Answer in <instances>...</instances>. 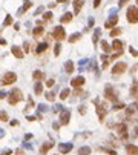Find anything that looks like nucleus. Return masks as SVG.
Returning a JSON list of instances; mask_svg holds the SVG:
<instances>
[{
  "label": "nucleus",
  "instance_id": "obj_29",
  "mask_svg": "<svg viewBox=\"0 0 138 155\" xmlns=\"http://www.w3.org/2000/svg\"><path fill=\"white\" fill-rule=\"evenodd\" d=\"M69 94H71V92H69V89H63V91L60 92V98H62V100H66V98L69 97Z\"/></svg>",
  "mask_w": 138,
  "mask_h": 155
},
{
  "label": "nucleus",
  "instance_id": "obj_41",
  "mask_svg": "<svg viewBox=\"0 0 138 155\" xmlns=\"http://www.w3.org/2000/svg\"><path fill=\"white\" fill-rule=\"evenodd\" d=\"M31 108H34V101H32V100H29V101H28V106H26V109H31Z\"/></svg>",
  "mask_w": 138,
  "mask_h": 155
},
{
  "label": "nucleus",
  "instance_id": "obj_40",
  "mask_svg": "<svg viewBox=\"0 0 138 155\" xmlns=\"http://www.w3.org/2000/svg\"><path fill=\"white\" fill-rule=\"evenodd\" d=\"M23 51H25V52H29V43H25L23 45Z\"/></svg>",
  "mask_w": 138,
  "mask_h": 155
},
{
  "label": "nucleus",
  "instance_id": "obj_32",
  "mask_svg": "<svg viewBox=\"0 0 138 155\" xmlns=\"http://www.w3.org/2000/svg\"><path fill=\"white\" fill-rule=\"evenodd\" d=\"M80 37H81L80 34H75V35H72V37H69V43H74V42H77Z\"/></svg>",
  "mask_w": 138,
  "mask_h": 155
},
{
  "label": "nucleus",
  "instance_id": "obj_46",
  "mask_svg": "<svg viewBox=\"0 0 138 155\" xmlns=\"http://www.w3.org/2000/svg\"><path fill=\"white\" fill-rule=\"evenodd\" d=\"M126 2H128V0H120V6H123L124 3H126Z\"/></svg>",
  "mask_w": 138,
  "mask_h": 155
},
{
  "label": "nucleus",
  "instance_id": "obj_49",
  "mask_svg": "<svg viewBox=\"0 0 138 155\" xmlns=\"http://www.w3.org/2000/svg\"><path fill=\"white\" fill-rule=\"evenodd\" d=\"M136 3H138V0H136Z\"/></svg>",
  "mask_w": 138,
  "mask_h": 155
},
{
  "label": "nucleus",
  "instance_id": "obj_43",
  "mask_svg": "<svg viewBox=\"0 0 138 155\" xmlns=\"http://www.w3.org/2000/svg\"><path fill=\"white\" fill-rule=\"evenodd\" d=\"M129 51H130V54H132L134 57H138V52H136V51H135V49H132V48H129Z\"/></svg>",
  "mask_w": 138,
  "mask_h": 155
},
{
  "label": "nucleus",
  "instance_id": "obj_44",
  "mask_svg": "<svg viewBox=\"0 0 138 155\" xmlns=\"http://www.w3.org/2000/svg\"><path fill=\"white\" fill-rule=\"evenodd\" d=\"M100 2H101V0H95V2H94V8H98V6H100Z\"/></svg>",
  "mask_w": 138,
  "mask_h": 155
},
{
  "label": "nucleus",
  "instance_id": "obj_25",
  "mask_svg": "<svg viewBox=\"0 0 138 155\" xmlns=\"http://www.w3.org/2000/svg\"><path fill=\"white\" fill-rule=\"evenodd\" d=\"M64 69H66V72H68V74L74 72V63H72V61H66V64H64Z\"/></svg>",
  "mask_w": 138,
  "mask_h": 155
},
{
  "label": "nucleus",
  "instance_id": "obj_39",
  "mask_svg": "<svg viewBox=\"0 0 138 155\" xmlns=\"http://www.w3.org/2000/svg\"><path fill=\"white\" fill-rule=\"evenodd\" d=\"M124 108V105H123V103H120V105H115L114 106V111H120V109H123Z\"/></svg>",
  "mask_w": 138,
  "mask_h": 155
},
{
  "label": "nucleus",
  "instance_id": "obj_3",
  "mask_svg": "<svg viewBox=\"0 0 138 155\" xmlns=\"http://www.w3.org/2000/svg\"><path fill=\"white\" fill-rule=\"evenodd\" d=\"M94 103L97 105V114H98V120L103 123L104 121V117H106V112H107V106H106V103L103 101V103H100L98 100H94Z\"/></svg>",
  "mask_w": 138,
  "mask_h": 155
},
{
  "label": "nucleus",
  "instance_id": "obj_14",
  "mask_svg": "<svg viewBox=\"0 0 138 155\" xmlns=\"http://www.w3.org/2000/svg\"><path fill=\"white\" fill-rule=\"evenodd\" d=\"M126 152H128L129 155H138V146H135V145H128V146H126Z\"/></svg>",
  "mask_w": 138,
  "mask_h": 155
},
{
  "label": "nucleus",
  "instance_id": "obj_19",
  "mask_svg": "<svg viewBox=\"0 0 138 155\" xmlns=\"http://www.w3.org/2000/svg\"><path fill=\"white\" fill-rule=\"evenodd\" d=\"M52 146H54L52 143H45L43 146L40 148V155H46V152H48V151H49Z\"/></svg>",
  "mask_w": 138,
  "mask_h": 155
},
{
  "label": "nucleus",
  "instance_id": "obj_24",
  "mask_svg": "<svg viewBox=\"0 0 138 155\" xmlns=\"http://www.w3.org/2000/svg\"><path fill=\"white\" fill-rule=\"evenodd\" d=\"M112 49H114V51H123V43H121L120 40H114Z\"/></svg>",
  "mask_w": 138,
  "mask_h": 155
},
{
  "label": "nucleus",
  "instance_id": "obj_28",
  "mask_svg": "<svg viewBox=\"0 0 138 155\" xmlns=\"http://www.w3.org/2000/svg\"><path fill=\"white\" fill-rule=\"evenodd\" d=\"M29 6H31V2H29V0H25V5H23V8H22V11H20V14L26 12L28 9H29Z\"/></svg>",
  "mask_w": 138,
  "mask_h": 155
},
{
  "label": "nucleus",
  "instance_id": "obj_31",
  "mask_svg": "<svg viewBox=\"0 0 138 155\" xmlns=\"http://www.w3.org/2000/svg\"><path fill=\"white\" fill-rule=\"evenodd\" d=\"M120 34H121V29H120V28H115V29L110 31V34H109V35L115 38V37H117V35H120Z\"/></svg>",
  "mask_w": 138,
  "mask_h": 155
},
{
  "label": "nucleus",
  "instance_id": "obj_17",
  "mask_svg": "<svg viewBox=\"0 0 138 155\" xmlns=\"http://www.w3.org/2000/svg\"><path fill=\"white\" fill-rule=\"evenodd\" d=\"M32 79H34L35 82H40V80L45 79V74L41 72V71H34V72H32Z\"/></svg>",
  "mask_w": 138,
  "mask_h": 155
},
{
  "label": "nucleus",
  "instance_id": "obj_36",
  "mask_svg": "<svg viewBox=\"0 0 138 155\" xmlns=\"http://www.w3.org/2000/svg\"><path fill=\"white\" fill-rule=\"evenodd\" d=\"M11 23H12V17H11V16H6V19H5V23H3V25H5V26H8V25H11Z\"/></svg>",
  "mask_w": 138,
  "mask_h": 155
},
{
  "label": "nucleus",
  "instance_id": "obj_10",
  "mask_svg": "<svg viewBox=\"0 0 138 155\" xmlns=\"http://www.w3.org/2000/svg\"><path fill=\"white\" fill-rule=\"evenodd\" d=\"M69 118H71V112L66 111V109H62V115H60V124H68L69 123Z\"/></svg>",
  "mask_w": 138,
  "mask_h": 155
},
{
  "label": "nucleus",
  "instance_id": "obj_13",
  "mask_svg": "<svg viewBox=\"0 0 138 155\" xmlns=\"http://www.w3.org/2000/svg\"><path fill=\"white\" fill-rule=\"evenodd\" d=\"M117 22H118V16H112V17H110V19L104 23V28H112V26H115Z\"/></svg>",
  "mask_w": 138,
  "mask_h": 155
},
{
  "label": "nucleus",
  "instance_id": "obj_37",
  "mask_svg": "<svg viewBox=\"0 0 138 155\" xmlns=\"http://www.w3.org/2000/svg\"><path fill=\"white\" fill-rule=\"evenodd\" d=\"M78 112H80L81 115H85V114H86V106H85V105L80 106V108H78Z\"/></svg>",
  "mask_w": 138,
  "mask_h": 155
},
{
  "label": "nucleus",
  "instance_id": "obj_35",
  "mask_svg": "<svg viewBox=\"0 0 138 155\" xmlns=\"http://www.w3.org/2000/svg\"><path fill=\"white\" fill-rule=\"evenodd\" d=\"M52 19V12H46V14H43V20L45 22H48V20H51Z\"/></svg>",
  "mask_w": 138,
  "mask_h": 155
},
{
  "label": "nucleus",
  "instance_id": "obj_38",
  "mask_svg": "<svg viewBox=\"0 0 138 155\" xmlns=\"http://www.w3.org/2000/svg\"><path fill=\"white\" fill-rule=\"evenodd\" d=\"M54 85H55V82H54V80H52V79H49V80H48V82H46V86H48V88H52V86H54Z\"/></svg>",
  "mask_w": 138,
  "mask_h": 155
},
{
  "label": "nucleus",
  "instance_id": "obj_18",
  "mask_svg": "<svg viewBox=\"0 0 138 155\" xmlns=\"http://www.w3.org/2000/svg\"><path fill=\"white\" fill-rule=\"evenodd\" d=\"M46 49H48V43H46V42H45V43H40V45L37 46V49H35V54L40 55L41 52H45Z\"/></svg>",
  "mask_w": 138,
  "mask_h": 155
},
{
  "label": "nucleus",
  "instance_id": "obj_48",
  "mask_svg": "<svg viewBox=\"0 0 138 155\" xmlns=\"http://www.w3.org/2000/svg\"><path fill=\"white\" fill-rule=\"evenodd\" d=\"M58 3H64V2H68V0H57Z\"/></svg>",
  "mask_w": 138,
  "mask_h": 155
},
{
  "label": "nucleus",
  "instance_id": "obj_26",
  "mask_svg": "<svg viewBox=\"0 0 138 155\" xmlns=\"http://www.w3.org/2000/svg\"><path fill=\"white\" fill-rule=\"evenodd\" d=\"M89 154H91V148H88V146H83L78 151V155H89Z\"/></svg>",
  "mask_w": 138,
  "mask_h": 155
},
{
  "label": "nucleus",
  "instance_id": "obj_11",
  "mask_svg": "<svg viewBox=\"0 0 138 155\" xmlns=\"http://www.w3.org/2000/svg\"><path fill=\"white\" fill-rule=\"evenodd\" d=\"M58 151H60L62 154H68V152L72 151V145H71V143H60V145H58Z\"/></svg>",
  "mask_w": 138,
  "mask_h": 155
},
{
  "label": "nucleus",
  "instance_id": "obj_1",
  "mask_svg": "<svg viewBox=\"0 0 138 155\" xmlns=\"http://www.w3.org/2000/svg\"><path fill=\"white\" fill-rule=\"evenodd\" d=\"M22 100H23V94H22L20 89H12V91L9 92V95H8V103L12 105V106L19 105Z\"/></svg>",
  "mask_w": 138,
  "mask_h": 155
},
{
  "label": "nucleus",
  "instance_id": "obj_45",
  "mask_svg": "<svg viewBox=\"0 0 138 155\" xmlns=\"http://www.w3.org/2000/svg\"><path fill=\"white\" fill-rule=\"evenodd\" d=\"M16 155H23V151H19V149H17V151H16Z\"/></svg>",
  "mask_w": 138,
  "mask_h": 155
},
{
  "label": "nucleus",
  "instance_id": "obj_30",
  "mask_svg": "<svg viewBox=\"0 0 138 155\" xmlns=\"http://www.w3.org/2000/svg\"><path fill=\"white\" fill-rule=\"evenodd\" d=\"M101 49L104 51V52H110V49H112V46H109L106 42H101Z\"/></svg>",
  "mask_w": 138,
  "mask_h": 155
},
{
  "label": "nucleus",
  "instance_id": "obj_9",
  "mask_svg": "<svg viewBox=\"0 0 138 155\" xmlns=\"http://www.w3.org/2000/svg\"><path fill=\"white\" fill-rule=\"evenodd\" d=\"M126 69H128V64L121 61V63H117L115 66L112 68V74H114V75H120V74H123Z\"/></svg>",
  "mask_w": 138,
  "mask_h": 155
},
{
  "label": "nucleus",
  "instance_id": "obj_23",
  "mask_svg": "<svg viewBox=\"0 0 138 155\" xmlns=\"http://www.w3.org/2000/svg\"><path fill=\"white\" fill-rule=\"evenodd\" d=\"M136 94H138V82L134 80V85H132V89H130V95L136 97Z\"/></svg>",
  "mask_w": 138,
  "mask_h": 155
},
{
  "label": "nucleus",
  "instance_id": "obj_20",
  "mask_svg": "<svg viewBox=\"0 0 138 155\" xmlns=\"http://www.w3.org/2000/svg\"><path fill=\"white\" fill-rule=\"evenodd\" d=\"M71 20H72V14H71V12H66V14H63L62 19H60L62 23H69Z\"/></svg>",
  "mask_w": 138,
  "mask_h": 155
},
{
  "label": "nucleus",
  "instance_id": "obj_47",
  "mask_svg": "<svg viewBox=\"0 0 138 155\" xmlns=\"http://www.w3.org/2000/svg\"><path fill=\"white\" fill-rule=\"evenodd\" d=\"M136 135H138V127L135 129V134H134V137H136Z\"/></svg>",
  "mask_w": 138,
  "mask_h": 155
},
{
  "label": "nucleus",
  "instance_id": "obj_8",
  "mask_svg": "<svg viewBox=\"0 0 138 155\" xmlns=\"http://www.w3.org/2000/svg\"><path fill=\"white\" fill-rule=\"evenodd\" d=\"M104 97H106L107 100H110V101H115V100H117V94L114 92V88L110 86V85H107L106 89H104Z\"/></svg>",
  "mask_w": 138,
  "mask_h": 155
},
{
  "label": "nucleus",
  "instance_id": "obj_4",
  "mask_svg": "<svg viewBox=\"0 0 138 155\" xmlns=\"http://www.w3.org/2000/svg\"><path fill=\"white\" fill-rule=\"evenodd\" d=\"M126 115H128L129 121H136L138 120V106L136 105H130L126 109Z\"/></svg>",
  "mask_w": 138,
  "mask_h": 155
},
{
  "label": "nucleus",
  "instance_id": "obj_5",
  "mask_svg": "<svg viewBox=\"0 0 138 155\" xmlns=\"http://www.w3.org/2000/svg\"><path fill=\"white\" fill-rule=\"evenodd\" d=\"M52 37H54L57 42L64 40V38H66V32H64L63 26H55V28L52 29Z\"/></svg>",
  "mask_w": 138,
  "mask_h": 155
},
{
  "label": "nucleus",
  "instance_id": "obj_7",
  "mask_svg": "<svg viewBox=\"0 0 138 155\" xmlns=\"http://www.w3.org/2000/svg\"><path fill=\"white\" fill-rule=\"evenodd\" d=\"M117 135H118L121 140H126V138H128V126H126V123L117 124Z\"/></svg>",
  "mask_w": 138,
  "mask_h": 155
},
{
  "label": "nucleus",
  "instance_id": "obj_21",
  "mask_svg": "<svg viewBox=\"0 0 138 155\" xmlns=\"http://www.w3.org/2000/svg\"><path fill=\"white\" fill-rule=\"evenodd\" d=\"M81 6H83V0H75V2H74V12H75V14L80 12Z\"/></svg>",
  "mask_w": 138,
  "mask_h": 155
},
{
  "label": "nucleus",
  "instance_id": "obj_16",
  "mask_svg": "<svg viewBox=\"0 0 138 155\" xmlns=\"http://www.w3.org/2000/svg\"><path fill=\"white\" fill-rule=\"evenodd\" d=\"M45 34V28L43 26H40V25H38V26L37 28H34V31H32V35L37 38V37H40V35H43Z\"/></svg>",
  "mask_w": 138,
  "mask_h": 155
},
{
  "label": "nucleus",
  "instance_id": "obj_33",
  "mask_svg": "<svg viewBox=\"0 0 138 155\" xmlns=\"http://www.w3.org/2000/svg\"><path fill=\"white\" fill-rule=\"evenodd\" d=\"M46 100H48V101H54V100H55V94H54V92H48V94H46Z\"/></svg>",
  "mask_w": 138,
  "mask_h": 155
},
{
  "label": "nucleus",
  "instance_id": "obj_34",
  "mask_svg": "<svg viewBox=\"0 0 138 155\" xmlns=\"http://www.w3.org/2000/svg\"><path fill=\"white\" fill-rule=\"evenodd\" d=\"M60 49H62V45H58V43H57V45H55V48H54V54H55V55H58V54H60Z\"/></svg>",
  "mask_w": 138,
  "mask_h": 155
},
{
  "label": "nucleus",
  "instance_id": "obj_42",
  "mask_svg": "<svg viewBox=\"0 0 138 155\" xmlns=\"http://www.w3.org/2000/svg\"><path fill=\"white\" fill-rule=\"evenodd\" d=\"M2 121H8V115L5 114V111H2Z\"/></svg>",
  "mask_w": 138,
  "mask_h": 155
},
{
  "label": "nucleus",
  "instance_id": "obj_6",
  "mask_svg": "<svg viewBox=\"0 0 138 155\" xmlns=\"http://www.w3.org/2000/svg\"><path fill=\"white\" fill-rule=\"evenodd\" d=\"M17 82V74L16 72H6L3 75V80H2V85L6 86V85H12Z\"/></svg>",
  "mask_w": 138,
  "mask_h": 155
},
{
  "label": "nucleus",
  "instance_id": "obj_27",
  "mask_svg": "<svg viewBox=\"0 0 138 155\" xmlns=\"http://www.w3.org/2000/svg\"><path fill=\"white\" fill-rule=\"evenodd\" d=\"M109 60H110V57H107V55H101V63H103V68L106 69L107 68V64H109Z\"/></svg>",
  "mask_w": 138,
  "mask_h": 155
},
{
  "label": "nucleus",
  "instance_id": "obj_22",
  "mask_svg": "<svg viewBox=\"0 0 138 155\" xmlns=\"http://www.w3.org/2000/svg\"><path fill=\"white\" fill-rule=\"evenodd\" d=\"M34 91H35V95H41V91H43V83L37 82V83H35V88H34Z\"/></svg>",
  "mask_w": 138,
  "mask_h": 155
},
{
  "label": "nucleus",
  "instance_id": "obj_2",
  "mask_svg": "<svg viewBox=\"0 0 138 155\" xmlns=\"http://www.w3.org/2000/svg\"><path fill=\"white\" fill-rule=\"evenodd\" d=\"M126 19H128V22L132 23V25L138 23V8H136V6H129V8L126 9Z\"/></svg>",
  "mask_w": 138,
  "mask_h": 155
},
{
  "label": "nucleus",
  "instance_id": "obj_12",
  "mask_svg": "<svg viewBox=\"0 0 138 155\" xmlns=\"http://www.w3.org/2000/svg\"><path fill=\"white\" fill-rule=\"evenodd\" d=\"M71 85L74 88H81L83 85H85V77H75V79L71 82Z\"/></svg>",
  "mask_w": 138,
  "mask_h": 155
},
{
  "label": "nucleus",
  "instance_id": "obj_15",
  "mask_svg": "<svg viewBox=\"0 0 138 155\" xmlns=\"http://www.w3.org/2000/svg\"><path fill=\"white\" fill-rule=\"evenodd\" d=\"M12 54H14V57H16V58H23V51L20 49V48H17V46H12Z\"/></svg>",
  "mask_w": 138,
  "mask_h": 155
}]
</instances>
